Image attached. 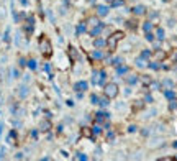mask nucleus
Wrapping results in <instances>:
<instances>
[{"label": "nucleus", "mask_w": 177, "mask_h": 161, "mask_svg": "<svg viewBox=\"0 0 177 161\" xmlns=\"http://www.w3.org/2000/svg\"><path fill=\"white\" fill-rule=\"evenodd\" d=\"M38 45H39V51H41L43 56H46V58H48V56L53 54V46H51V41H49V39H48L44 35L39 38Z\"/></svg>", "instance_id": "1"}, {"label": "nucleus", "mask_w": 177, "mask_h": 161, "mask_svg": "<svg viewBox=\"0 0 177 161\" xmlns=\"http://www.w3.org/2000/svg\"><path fill=\"white\" fill-rule=\"evenodd\" d=\"M105 95H107V99H113L118 95V86L116 84H107L105 86Z\"/></svg>", "instance_id": "2"}, {"label": "nucleus", "mask_w": 177, "mask_h": 161, "mask_svg": "<svg viewBox=\"0 0 177 161\" xmlns=\"http://www.w3.org/2000/svg\"><path fill=\"white\" fill-rule=\"evenodd\" d=\"M103 80H105V72H103V71H100V72H99V71H97V72H94L92 82L99 86V84H103Z\"/></svg>", "instance_id": "3"}, {"label": "nucleus", "mask_w": 177, "mask_h": 161, "mask_svg": "<svg viewBox=\"0 0 177 161\" xmlns=\"http://www.w3.org/2000/svg\"><path fill=\"white\" fill-rule=\"evenodd\" d=\"M28 94H30V91H28L26 86H20L18 89H17V95H18L20 99H26Z\"/></svg>", "instance_id": "4"}, {"label": "nucleus", "mask_w": 177, "mask_h": 161, "mask_svg": "<svg viewBox=\"0 0 177 161\" xmlns=\"http://www.w3.org/2000/svg\"><path fill=\"white\" fill-rule=\"evenodd\" d=\"M74 89L77 91V92L85 91V89H87V82H85V80H79V82H75V84H74Z\"/></svg>", "instance_id": "5"}, {"label": "nucleus", "mask_w": 177, "mask_h": 161, "mask_svg": "<svg viewBox=\"0 0 177 161\" xmlns=\"http://www.w3.org/2000/svg\"><path fill=\"white\" fill-rule=\"evenodd\" d=\"M97 15H99V17H105V15H108V7L99 5L97 7Z\"/></svg>", "instance_id": "6"}, {"label": "nucleus", "mask_w": 177, "mask_h": 161, "mask_svg": "<svg viewBox=\"0 0 177 161\" xmlns=\"http://www.w3.org/2000/svg\"><path fill=\"white\" fill-rule=\"evenodd\" d=\"M116 41H118V39H116L115 36H110V38H108V41H107L108 48H110V50H115V48H116Z\"/></svg>", "instance_id": "7"}, {"label": "nucleus", "mask_w": 177, "mask_h": 161, "mask_svg": "<svg viewBox=\"0 0 177 161\" xmlns=\"http://www.w3.org/2000/svg\"><path fill=\"white\" fill-rule=\"evenodd\" d=\"M49 128H51V122H48V120L41 122V125H39V130H41V132H48Z\"/></svg>", "instance_id": "8"}, {"label": "nucleus", "mask_w": 177, "mask_h": 161, "mask_svg": "<svg viewBox=\"0 0 177 161\" xmlns=\"http://www.w3.org/2000/svg\"><path fill=\"white\" fill-rule=\"evenodd\" d=\"M102 28H103L102 23H100V25H97V26H94V30H90V35H92V36H97L100 31H102Z\"/></svg>", "instance_id": "9"}, {"label": "nucleus", "mask_w": 177, "mask_h": 161, "mask_svg": "<svg viewBox=\"0 0 177 161\" xmlns=\"http://www.w3.org/2000/svg\"><path fill=\"white\" fill-rule=\"evenodd\" d=\"M144 7L143 5H138V7H135V9H133V12H135V15H143L144 13Z\"/></svg>", "instance_id": "10"}, {"label": "nucleus", "mask_w": 177, "mask_h": 161, "mask_svg": "<svg viewBox=\"0 0 177 161\" xmlns=\"http://www.w3.org/2000/svg\"><path fill=\"white\" fill-rule=\"evenodd\" d=\"M154 58H156V59H159V61H161V59H164V58H166V53H164L162 50H159V51H156Z\"/></svg>", "instance_id": "11"}, {"label": "nucleus", "mask_w": 177, "mask_h": 161, "mask_svg": "<svg viewBox=\"0 0 177 161\" xmlns=\"http://www.w3.org/2000/svg\"><path fill=\"white\" fill-rule=\"evenodd\" d=\"M26 64H28V67H30V69H33V71L36 69V67H38V64H36V59H30V61H28Z\"/></svg>", "instance_id": "12"}, {"label": "nucleus", "mask_w": 177, "mask_h": 161, "mask_svg": "<svg viewBox=\"0 0 177 161\" xmlns=\"http://www.w3.org/2000/svg\"><path fill=\"white\" fill-rule=\"evenodd\" d=\"M92 58H94V59H102L103 53H102V51H94V53H92Z\"/></svg>", "instance_id": "13"}, {"label": "nucleus", "mask_w": 177, "mask_h": 161, "mask_svg": "<svg viewBox=\"0 0 177 161\" xmlns=\"http://www.w3.org/2000/svg\"><path fill=\"white\" fill-rule=\"evenodd\" d=\"M88 25L90 26H97V25H100V23H99V20L95 17H92V18H88Z\"/></svg>", "instance_id": "14"}, {"label": "nucleus", "mask_w": 177, "mask_h": 161, "mask_svg": "<svg viewBox=\"0 0 177 161\" xmlns=\"http://www.w3.org/2000/svg\"><path fill=\"white\" fill-rule=\"evenodd\" d=\"M136 66H138V67H144V66H146L144 58H138V59H136Z\"/></svg>", "instance_id": "15"}, {"label": "nucleus", "mask_w": 177, "mask_h": 161, "mask_svg": "<svg viewBox=\"0 0 177 161\" xmlns=\"http://www.w3.org/2000/svg\"><path fill=\"white\" fill-rule=\"evenodd\" d=\"M126 71H128V67H125V66H118V69H116V74L122 76V74H125Z\"/></svg>", "instance_id": "16"}, {"label": "nucleus", "mask_w": 177, "mask_h": 161, "mask_svg": "<svg viewBox=\"0 0 177 161\" xmlns=\"http://www.w3.org/2000/svg\"><path fill=\"white\" fill-rule=\"evenodd\" d=\"M156 36H158L159 39H164V30H162V28H158V31H156Z\"/></svg>", "instance_id": "17"}, {"label": "nucleus", "mask_w": 177, "mask_h": 161, "mask_svg": "<svg viewBox=\"0 0 177 161\" xmlns=\"http://www.w3.org/2000/svg\"><path fill=\"white\" fill-rule=\"evenodd\" d=\"M94 45H95V48H102L103 45H105V41H103V39H95Z\"/></svg>", "instance_id": "18"}, {"label": "nucleus", "mask_w": 177, "mask_h": 161, "mask_svg": "<svg viewBox=\"0 0 177 161\" xmlns=\"http://www.w3.org/2000/svg\"><path fill=\"white\" fill-rule=\"evenodd\" d=\"M84 31H85V25H84V23H80V25L77 26V35L84 33Z\"/></svg>", "instance_id": "19"}, {"label": "nucleus", "mask_w": 177, "mask_h": 161, "mask_svg": "<svg viewBox=\"0 0 177 161\" xmlns=\"http://www.w3.org/2000/svg\"><path fill=\"white\" fill-rule=\"evenodd\" d=\"M112 64H113V66H120V64H122V58H115V59H112Z\"/></svg>", "instance_id": "20"}, {"label": "nucleus", "mask_w": 177, "mask_h": 161, "mask_svg": "<svg viewBox=\"0 0 177 161\" xmlns=\"http://www.w3.org/2000/svg\"><path fill=\"white\" fill-rule=\"evenodd\" d=\"M75 158H77V159H82V161H85V159H87V156H85V155H82V153H77V155H75Z\"/></svg>", "instance_id": "21"}, {"label": "nucleus", "mask_w": 177, "mask_h": 161, "mask_svg": "<svg viewBox=\"0 0 177 161\" xmlns=\"http://www.w3.org/2000/svg\"><path fill=\"white\" fill-rule=\"evenodd\" d=\"M166 97L167 99H174V92H172V91H166Z\"/></svg>", "instance_id": "22"}, {"label": "nucleus", "mask_w": 177, "mask_h": 161, "mask_svg": "<svg viewBox=\"0 0 177 161\" xmlns=\"http://www.w3.org/2000/svg\"><path fill=\"white\" fill-rule=\"evenodd\" d=\"M113 36H115L116 39H123V33H122V31H116V33H115Z\"/></svg>", "instance_id": "23"}, {"label": "nucleus", "mask_w": 177, "mask_h": 161, "mask_svg": "<svg viewBox=\"0 0 177 161\" xmlns=\"http://www.w3.org/2000/svg\"><path fill=\"white\" fill-rule=\"evenodd\" d=\"M128 82H130V84H135V82H136V76H133V74H131L130 77H128Z\"/></svg>", "instance_id": "24"}, {"label": "nucleus", "mask_w": 177, "mask_h": 161, "mask_svg": "<svg viewBox=\"0 0 177 161\" xmlns=\"http://www.w3.org/2000/svg\"><path fill=\"white\" fill-rule=\"evenodd\" d=\"M103 117H105V114L99 112V114H97V122H102V120H103Z\"/></svg>", "instance_id": "25"}, {"label": "nucleus", "mask_w": 177, "mask_h": 161, "mask_svg": "<svg viewBox=\"0 0 177 161\" xmlns=\"http://www.w3.org/2000/svg\"><path fill=\"white\" fill-rule=\"evenodd\" d=\"M141 80H143V84H151V79H149V77H146V76H143Z\"/></svg>", "instance_id": "26"}, {"label": "nucleus", "mask_w": 177, "mask_h": 161, "mask_svg": "<svg viewBox=\"0 0 177 161\" xmlns=\"http://www.w3.org/2000/svg\"><path fill=\"white\" fill-rule=\"evenodd\" d=\"M164 86H166V87H169V89H171V87H172V80H164Z\"/></svg>", "instance_id": "27"}, {"label": "nucleus", "mask_w": 177, "mask_h": 161, "mask_svg": "<svg viewBox=\"0 0 177 161\" xmlns=\"http://www.w3.org/2000/svg\"><path fill=\"white\" fill-rule=\"evenodd\" d=\"M146 39H148V41H152V39H154V36H152L149 31H148V33H146Z\"/></svg>", "instance_id": "28"}, {"label": "nucleus", "mask_w": 177, "mask_h": 161, "mask_svg": "<svg viewBox=\"0 0 177 161\" xmlns=\"http://www.w3.org/2000/svg\"><path fill=\"white\" fill-rule=\"evenodd\" d=\"M100 132H102V128H100L99 125H95V127H94V133L97 135V133H100Z\"/></svg>", "instance_id": "29"}, {"label": "nucleus", "mask_w": 177, "mask_h": 161, "mask_svg": "<svg viewBox=\"0 0 177 161\" xmlns=\"http://www.w3.org/2000/svg\"><path fill=\"white\" fill-rule=\"evenodd\" d=\"M144 30H146V31H149V30H151V23H149V22L144 23Z\"/></svg>", "instance_id": "30"}, {"label": "nucleus", "mask_w": 177, "mask_h": 161, "mask_svg": "<svg viewBox=\"0 0 177 161\" xmlns=\"http://www.w3.org/2000/svg\"><path fill=\"white\" fill-rule=\"evenodd\" d=\"M92 104H99V97H97V95H92Z\"/></svg>", "instance_id": "31"}, {"label": "nucleus", "mask_w": 177, "mask_h": 161, "mask_svg": "<svg viewBox=\"0 0 177 161\" xmlns=\"http://www.w3.org/2000/svg\"><path fill=\"white\" fill-rule=\"evenodd\" d=\"M149 67H152V69H159V64H156V63H151V64H149Z\"/></svg>", "instance_id": "32"}, {"label": "nucleus", "mask_w": 177, "mask_h": 161, "mask_svg": "<svg viewBox=\"0 0 177 161\" xmlns=\"http://www.w3.org/2000/svg\"><path fill=\"white\" fill-rule=\"evenodd\" d=\"M13 77H20V71L18 69H13Z\"/></svg>", "instance_id": "33"}, {"label": "nucleus", "mask_w": 177, "mask_h": 161, "mask_svg": "<svg viewBox=\"0 0 177 161\" xmlns=\"http://www.w3.org/2000/svg\"><path fill=\"white\" fill-rule=\"evenodd\" d=\"M151 89H159V84H156V82H151Z\"/></svg>", "instance_id": "34"}, {"label": "nucleus", "mask_w": 177, "mask_h": 161, "mask_svg": "<svg viewBox=\"0 0 177 161\" xmlns=\"http://www.w3.org/2000/svg\"><path fill=\"white\" fill-rule=\"evenodd\" d=\"M148 56H149V51H143L141 53V58H148Z\"/></svg>", "instance_id": "35"}, {"label": "nucleus", "mask_w": 177, "mask_h": 161, "mask_svg": "<svg viewBox=\"0 0 177 161\" xmlns=\"http://www.w3.org/2000/svg\"><path fill=\"white\" fill-rule=\"evenodd\" d=\"M20 66H26V61L23 58H20Z\"/></svg>", "instance_id": "36"}, {"label": "nucleus", "mask_w": 177, "mask_h": 161, "mask_svg": "<svg viewBox=\"0 0 177 161\" xmlns=\"http://www.w3.org/2000/svg\"><path fill=\"white\" fill-rule=\"evenodd\" d=\"M20 2H22V5H26V3H28V0H20Z\"/></svg>", "instance_id": "37"}, {"label": "nucleus", "mask_w": 177, "mask_h": 161, "mask_svg": "<svg viewBox=\"0 0 177 161\" xmlns=\"http://www.w3.org/2000/svg\"><path fill=\"white\" fill-rule=\"evenodd\" d=\"M174 59H175V61H177V51H175V54H174Z\"/></svg>", "instance_id": "38"}, {"label": "nucleus", "mask_w": 177, "mask_h": 161, "mask_svg": "<svg viewBox=\"0 0 177 161\" xmlns=\"http://www.w3.org/2000/svg\"><path fill=\"white\" fill-rule=\"evenodd\" d=\"M107 2H113V0H107Z\"/></svg>", "instance_id": "39"}]
</instances>
